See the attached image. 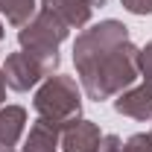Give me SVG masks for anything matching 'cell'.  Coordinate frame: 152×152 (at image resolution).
Instances as JSON below:
<instances>
[{
  "label": "cell",
  "mask_w": 152,
  "mask_h": 152,
  "mask_svg": "<svg viewBox=\"0 0 152 152\" xmlns=\"http://www.w3.org/2000/svg\"><path fill=\"white\" fill-rule=\"evenodd\" d=\"M137 53L126 23L114 18L82 29L73 41V64L85 96L102 102L132 88L140 76Z\"/></svg>",
  "instance_id": "obj_1"
},
{
  "label": "cell",
  "mask_w": 152,
  "mask_h": 152,
  "mask_svg": "<svg viewBox=\"0 0 152 152\" xmlns=\"http://www.w3.org/2000/svg\"><path fill=\"white\" fill-rule=\"evenodd\" d=\"M32 108H35L38 120H44L56 129H67L70 123L82 120V88L76 85L73 76L50 73L38 85Z\"/></svg>",
  "instance_id": "obj_2"
},
{
  "label": "cell",
  "mask_w": 152,
  "mask_h": 152,
  "mask_svg": "<svg viewBox=\"0 0 152 152\" xmlns=\"http://www.w3.org/2000/svg\"><path fill=\"white\" fill-rule=\"evenodd\" d=\"M67 35H70V29H67L53 12H47V9H41V6H38L35 15H32V20L23 23V26L18 29L20 50L29 53L35 61H41V67L47 70V76L56 73V67H58V47H61V41H64Z\"/></svg>",
  "instance_id": "obj_3"
},
{
  "label": "cell",
  "mask_w": 152,
  "mask_h": 152,
  "mask_svg": "<svg viewBox=\"0 0 152 152\" xmlns=\"http://www.w3.org/2000/svg\"><path fill=\"white\" fill-rule=\"evenodd\" d=\"M3 79H6V88H12V91H29V88H35L38 82H44L47 79V70L41 67V61L29 56V53H9L6 61H3Z\"/></svg>",
  "instance_id": "obj_4"
},
{
  "label": "cell",
  "mask_w": 152,
  "mask_h": 152,
  "mask_svg": "<svg viewBox=\"0 0 152 152\" xmlns=\"http://www.w3.org/2000/svg\"><path fill=\"white\" fill-rule=\"evenodd\" d=\"M114 111L123 114V117H132V120H149L152 117V85L140 82V85L120 91L114 96Z\"/></svg>",
  "instance_id": "obj_5"
},
{
  "label": "cell",
  "mask_w": 152,
  "mask_h": 152,
  "mask_svg": "<svg viewBox=\"0 0 152 152\" xmlns=\"http://www.w3.org/2000/svg\"><path fill=\"white\" fill-rule=\"evenodd\" d=\"M99 126L91 120H76L67 129H61V152H99L102 146Z\"/></svg>",
  "instance_id": "obj_6"
},
{
  "label": "cell",
  "mask_w": 152,
  "mask_h": 152,
  "mask_svg": "<svg viewBox=\"0 0 152 152\" xmlns=\"http://www.w3.org/2000/svg\"><path fill=\"white\" fill-rule=\"evenodd\" d=\"M99 6L96 0H41V9L53 12L67 29H82L88 26V20Z\"/></svg>",
  "instance_id": "obj_7"
},
{
  "label": "cell",
  "mask_w": 152,
  "mask_h": 152,
  "mask_svg": "<svg viewBox=\"0 0 152 152\" xmlns=\"http://www.w3.org/2000/svg\"><path fill=\"white\" fill-rule=\"evenodd\" d=\"M58 146H61V129L44 120H35L29 126V134L23 137L20 152H58Z\"/></svg>",
  "instance_id": "obj_8"
},
{
  "label": "cell",
  "mask_w": 152,
  "mask_h": 152,
  "mask_svg": "<svg viewBox=\"0 0 152 152\" xmlns=\"http://www.w3.org/2000/svg\"><path fill=\"white\" fill-rule=\"evenodd\" d=\"M26 129V108L0 105V146H15Z\"/></svg>",
  "instance_id": "obj_9"
},
{
  "label": "cell",
  "mask_w": 152,
  "mask_h": 152,
  "mask_svg": "<svg viewBox=\"0 0 152 152\" xmlns=\"http://www.w3.org/2000/svg\"><path fill=\"white\" fill-rule=\"evenodd\" d=\"M35 12H38L35 0H0V15L9 20L12 26H18V29L23 23H29Z\"/></svg>",
  "instance_id": "obj_10"
},
{
  "label": "cell",
  "mask_w": 152,
  "mask_h": 152,
  "mask_svg": "<svg viewBox=\"0 0 152 152\" xmlns=\"http://www.w3.org/2000/svg\"><path fill=\"white\" fill-rule=\"evenodd\" d=\"M137 67H140V76L152 85V41L137 53Z\"/></svg>",
  "instance_id": "obj_11"
},
{
  "label": "cell",
  "mask_w": 152,
  "mask_h": 152,
  "mask_svg": "<svg viewBox=\"0 0 152 152\" xmlns=\"http://www.w3.org/2000/svg\"><path fill=\"white\" fill-rule=\"evenodd\" d=\"M126 149L129 152H152V134H132L126 140Z\"/></svg>",
  "instance_id": "obj_12"
},
{
  "label": "cell",
  "mask_w": 152,
  "mask_h": 152,
  "mask_svg": "<svg viewBox=\"0 0 152 152\" xmlns=\"http://www.w3.org/2000/svg\"><path fill=\"white\" fill-rule=\"evenodd\" d=\"M120 3L132 15H152V0H120Z\"/></svg>",
  "instance_id": "obj_13"
},
{
  "label": "cell",
  "mask_w": 152,
  "mask_h": 152,
  "mask_svg": "<svg viewBox=\"0 0 152 152\" xmlns=\"http://www.w3.org/2000/svg\"><path fill=\"white\" fill-rule=\"evenodd\" d=\"M99 152H129V149H126L123 137H117V134H105V137H102V146H99Z\"/></svg>",
  "instance_id": "obj_14"
},
{
  "label": "cell",
  "mask_w": 152,
  "mask_h": 152,
  "mask_svg": "<svg viewBox=\"0 0 152 152\" xmlns=\"http://www.w3.org/2000/svg\"><path fill=\"white\" fill-rule=\"evenodd\" d=\"M6 99V79H3V67H0V105Z\"/></svg>",
  "instance_id": "obj_15"
},
{
  "label": "cell",
  "mask_w": 152,
  "mask_h": 152,
  "mask_svg": "<svg viewBox=\"0 0 152 152\" xmlns=\"http://www.w3.org/2000/svg\"><path fill=\"white\" fill-rule=\"evenodd\" d=\"M0 152H18L15 146H0Z\"/></svg>",
  "instance_id": "obj_16"
},
{
  "label": "cell",
  "mask_w": 152,
  "mask_h": 152,
  "mask_svg": "<svg viewBox=\"0 0 152 152\" xmlns=\"http://www.w3.org/2000/svg\"><path fill=\"white\" fill-rule=\"evenodd\" d=\"M0 41H3V20H0Z\"/></svg>",
  "instance_id": "obj_17"
},
{
  "label": "cell",
  "mask_w": 152,
  "mask_h": 152,
  "mask_svg": "<svg viewBox=\"0 0 152 152\" xmlns=\"http://www.w3.org/2000/svg\"><path fill=\"white\" fill-rule=\"evenodd\" d=\"M96 3H99V6H102V3H105V0H96Z\"/></svg>",
  "instance_id": "obj_18"
},
{
  "label": "cell",
  "mask_w": 152,
  "mask_h": 152,
  "mask_svg": "<svg viewBox=\"0 0 152 152\" xmlns=\"http://www.w3.org/2000/svg\"><path fill=\"white\" fill-rule=\"evenodd\" d=\"M149 123H152V117H149ZM149 134H152V132H149Z\"/></svg>",
  "instance_id": "obj_19"
}]
</instances>
